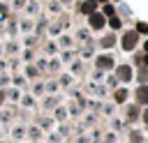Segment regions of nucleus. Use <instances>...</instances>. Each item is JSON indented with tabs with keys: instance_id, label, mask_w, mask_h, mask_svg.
<instances>
[{
	"instance_id": "1",
	"label": "nucleus",
	"mask_w": 148,
	"mask_h": 143,
	"mask_svg": "<svg viewBox=\"0 0 148 143\" xmlns=\"http://www.w3.org/2000/svg\"><path fill=\"white\" fill-rule=\"evenodd\" d=\"M134 44H136V32H127V35L123 37V46L130 51V48H134Z\"/></svg>"
},
{
	"instance_id": "2",
	"label": "nucleus",
	"mask_w": 148,
	"mask_h": 143,
	"mask_svg": "<svg viewBox=\"0 0 148 143\" xmlns=\"http://www.w3.org/2000/svg\"><path fill=\"white\" fill-rule=\"evenodd\" d=\"M90 25H92L95 30H99V28L104 25V16H102V14H90Z\"/></svg>"
},
{
	"instance_id": "3",
	"label": "nucleus",
	"mask_w": 148,
	"mask_h": 143,
	"mask_svg": "<svg viewBox=\"0 0 148 143\" xmlns=\"http://www.w3.org/2000/svg\"><path fill=\"white\" fill-rule=\"evenodd\" d=\"M136 99L146 104V101H148V88H139V92H136Z\"/></svg>"
},
{
	"instance_id": "4",
	"label": "nucleus",
	"mask_w": 148,
	"mask_h": 143,
	"mask_svg": "<svg viewBox=\"0 0 148 143\" xmlns=\"http://www.w3.org/2000/svg\"><path fill=\"white\" fill-rule=\"evenodd\" d=\"M81 12H86V14H92V12H95V2H92V0H88V2H83V7H81Z\"/></svg>"
},
{
	"instance_id": "5",
	"label": "nucleus",
	"mask_w": 148,
	"mask_h": 143,
	"mask_svg": "<svg viewBox=\"0 0 148 143\" xmlns=\"http://www.w3.org/2000/svg\"><path fill=\"white\" fill-rule=\"evenodd\" d=\"M118 76H120L123 81H127V78L132 76V74H130V67H120V69H118Z\"/></svg>"
},
{
	"instance_id": "6",
	"label": "nucleus",
	"mask_w": 148,
	"mask_h": 143,
	"mask_svg": "<svg viewBox=\"0 0 148 143\" xmlns=\"http://www.w3.org/2000/svg\"><path fill=\"white\" fill-rule=\"evenodd\" d=\"M99 67H111V58H99Z\"/></svg>"
},
{
	"instance_id": "7",
	"label": "nucleus",
	"mask_w": 148,
	"mask_h": 143,
	"mask_svg": "<svg viewBox=\"0 0 148 143\" xmlns=\"http://www.w3.org/2000/svg\"><path fill=\"white\" fill-rule=\"evenodd\" d=\"M125 97H127L125 90H118V92H116V99H118V101H125Z\"/></svg>"
},
{
	"instance_id": "8",
	"label": "nucleus",
	"mask_w": 148,
	"mask_h": 143,
	"mask_svg": "<svg viewBox=\"0 0 148 143\" xmlns=\"http://www.w3.org/2000/svg\"><path fill=\"white\" fill-rule=\"evenodd\" d=\"M136 30H139V32H148V25H146V23H139Z\"/></svg>"
},
{
	"instance_id": "9",
	"label": "nucleus",
	"mask_w": 148,
	"mask_h": 143,
	"mask_svg": "<svg viewBox=\"0 0 148 143\" xmlns=\"http://www.w3.org/2000/svg\"><path fill=\"white\" fill-rule=\"evenodd\" d=\"M111 28H120V21L118 18H111Z\"/></svg>"
},
{
	"instance_id": "10",
	"label": "nucleus",
	"mask_w": 148,
	"mask_h": 143,
	"mask_svg": "<svg viewBox=\"0 0 148 143\" xmlns=\"http://www.w3.org/2000/svg\"><path fill=\"white\" fill-rule=\"evenodd\" d=\"M143 120H146V125H148V111H146V113H143Z\"/></svg>"
}]
</instances>
